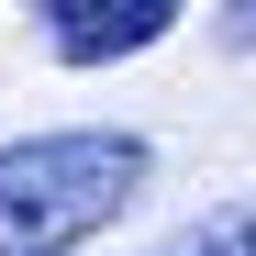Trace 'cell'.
Wrapping results in <instances>:
<instances>
[{"label": "cell", "instance_id": "1", "mask_svg": "<svg viewBox=\"0 0 256 256\" xmlns=\"http://www.w3.org/2000/svg\"><path fill=\"white\" fill-rule=\"evenodd\" d=\"M156 190V145L134 122H56L0 145V256H78Z\"/></svg>", "mask_w": 256, "mask_h": 256}, {"label": "cell", "instance_id": "2", "mask_svg": "<svg viewBox=\"0 0 256 256\" xmlns=\"http://www.w3.org/2000/svg\"><path fill=\"white\" fill-rule=\"evenodd\" d=\"M34 22H45L56 67H122L178 34V0H34Z\"/></svg>", "mask_w": 256, "mask_h": 256}, {"label": "cell", "instance_id": "3", "mask_svg": "<svg viewBox=\"0 0 256 256\" xmlns=\"http://www.w3.org/2000/svg\"><path fill=\"white\" fill-rule=\"evenodd\" d=\"M145 256H256V190L223 200V212H200V223H178V234H156Z\"/></svg>", "mask_w": 256, "mask_h": 256}, {"label": "cell", "instance_id": "4", "mask_svg": "<svg viewBox=\"0 0 256 256\" xmlns=\"http://www.w3.org/2000/svg\"><path fill=\"white\" fill-rule=\"evenodd\" d=\"M212 45H223V56H256V0H212Z\"/></svg>", "mask_w": 256, "mask_h": 256}]
</instances>
